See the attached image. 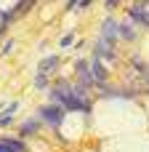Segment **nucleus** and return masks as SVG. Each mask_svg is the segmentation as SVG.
Here are the masks:
<instances>
[{
	"label": "nucleus",
	"instance_id": "1",
	"mask_svg": "<svg viewBox=\"0 0 149 152\" xmlns=\"http://www.w3.org/2000/svg\"><path fill=\"white\" fill-rule=\"evenodd\" d=\"M51 99L56 104H61L64 110H77V112H91V102L85 96V88L83 86H69V83H61L56 88H51Z\"/></svg>",
	"mask_w": 149,
	"mask_h": 152
},
{
	"label": "nucleus",
	"instance_id": "2",
	"mask_svg": "<svg viewBox=\"0 0 149 152\" xmlns=\"http://www.w3.org/2000/svg\"><path fill=\"white\" fill-rule=\"evenodd\" d=\"M64 112H67V110H64L61 104H56V102H53V104H45V107L40 110L43 120H45V123H51V126H61V120H64Z\"/></svg>",
	"mask_w": 149,
	"mask_h": 152
},
{
	"label": "nucleus",
	"instance_id": "3",
	"mask_svg": "<svg viewBox=\"0 0 149 152\" xmlns=\"http://www.w3.org/2000/svg\"><path fill=\"white\" fill-rule=\"evenodd\" d=\"M131 19L139 21V24H144V27H149V13L144 11V3H139V5L131 8Z\"/></svg>",
	"mask_w": 149,
	"mask_h": 152
},
{
	"label": "nucleus",
	"instance_id": "4",
	"mask_svg": "<svg viewBox=\"0 0 149 152\" xmlns=\"http://www.w3.org/2000/svg\"><path fill=\"white\" fill-rule=\"evenodd\" d=\"M56 67H59V59H56V56H48V59L40 61V75H48V72H53Z\"/></svg>",
	"mask_w": 149,
	"mask_h": 152
},
{
	"label": "nucleus",
	"instance_id": "5",
	"mask_svg": "<svg viewBox=\"0 0 149 152\" xmlns=\"http://www.w3.org/2000/svg\"><path fill=\"white\" fill-rule=\"evenodd\" d=\"M37 128H40V120H27L21 123V136H35Z\"/></svg>",
	"mask_w": 149,
	"mask_h": 152
},
{
	"label": "nucleus",
	"instance_id": "6",
	"mask_svg": "<svg viewBox=\"0 0 149 152\" xmlns=\"http://www.w3.org/2000/svg\"><path fill=\"white\" fill-rule=\"evenodd\" d=\"M16 107H19V104H16V102H11V104H8V107H5V110H8V112H5V115H3V118H0V128H5V126H11V118H13V110H16Z\"/></svg>",
	"mask_w": 149,
	"mask_h": 152
},
{
	"label": "nucleus",
	"instance_id": "7",
	"mask_svg": "<svg viewBox=\"0 0 149 152\" xmlns=\"http://www.w3.org/2000/svg\"><path fill=\"white\" fill-rule=\"evenodd\" d=\"M32 3H35V0H21V3H19V5L13 8V13H21V11H27V8H29Z\"/></svg>",
	"mask_w": 149,
	"mask_h": 152
},
{
	"label": "nucleus",
	"instance_id": "8",
	"mask_svg": "<svg viewBox=\"0 0 149 152\" xmlns=\"http://www.w3.org/2000/svg\"><path fill=\"white\" fill-rule=\"evenodd\" d=\"M69 45H72V35H64L61 37V48H69Z\"/></svg>",
	"mask_w": 149,
	"mask_h": 152
},
{
	"label": "nucleus",
	"instance_id": "9",
	"mask_svg": "<svg viewBox=\"0 0 149 152\" xmlns=\"http://www.w3.org/2000/svg\"><path fill=\"white\" fill-rule=\"evenodd\" d=\"M11 48H13V40H5V43H3V53H8Z\"/></svg>",
	"mask_w": 149,
	"mask_h": 152
},
{
	"label": "nucleus",
	"instance_id": "10",
	"mask_svg": "<svg viewBox=\"0 0 149 152\" xmlns=\"http://www.w3.org/2000/svg\"><path fill=\"white\" fill-rule=\"evenodd\" d=\"M35 83H37L40 88H45V83H48V80H45V75H37V80H35Z\"/></svg>",
	"mask_w": 149,
	"mask_h": 152
},
{
	"label": "nucleus",
	"instance_id": "11",
	"mask_svg": "<svg viewBox=\"0 0 149 152\" xmlns=\"http://www.w3.org/2000/svg\"><path fill=\"white\" fill-rule=\"evenodd\" d=\"M75 5H80V0H69L67 3V8H75Z\"/></svg>",
	"mask_w": 149,
	"mask_h": 152
},
{
	"label": "nucleus",
	"instance_id": "12",
	"mask_svg": "<svg viewBox=\"0 0 149 152\" xmlns=\"http://www.w3.org/2000/svg\"><path fill=\"white\" fill-rule=\"evenodd\" d=\"M117 3H120V0H109V3H107V5H109V8H115V5H117Z\"/></svg>",
	"mask_w": 149,
	"mask_h": 152
}]
</instances>
